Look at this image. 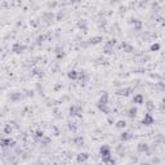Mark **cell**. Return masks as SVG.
I'll list each match as a JSON object with an SVG mask.
<instances>
[{"label":"cell","mask_w":165,"mask_h":165,"mask_svg":"<svg viewBox=\"0 0 165 165\" xmlns=\"http://www.w3.org/2000/svg\"><path fill=\"white\" fill-rule=\"evenodd\" d=\"M99 155H101V157H102V161L105 162L106 160L111 157V148L107 146V144H103V146H101V148H99Z\"/></svg>","instance_id":"cell-1"},{"label":"cell","mask_w":165,"mask_h":165,"mask_svg":"<svg viewBox=\"0 0 165 165\" xmlns=\"http://www.w3.org/2000/svg\"><path fill=\"white\" fill-rule=\"evenodd\" d=\"M68 115L70 116H77V117H82L81 113V107L77 105H72L68 110Z\"/></svg>","instance_id":"cell-2"},{"label":"cell","mask_w":165,"mask_h":165,"mask_svg":"<svg viewBox=\"0 0 165 165\" xmlns=\"http://www.w3.org/2000/svg\"><path fill=\"white\" fill-rule=\"evenodd\" d=\"M103 41V36L98 35V36H93V38H90L89 40H87V43L84 44V46H88V45H97V44L102 43Z\"/></svg>","instance_id":"cell-3"},{"label":"cell","mask_w":165,"mask_h":165,"mask_svg":"<svg viewBox=\"0 0 165 165\" xmlns=\"http://www.w3.org/2000/svg\"><path fill=\"white\" fill-rule=\"evenodd\" d=\"M27 49V46L25 44H21V43H14L12 46V52L15 54H19V53H23V52Z\"/></svg>","instance_id":"cell-4"},{"label":"cell","mask_w":165,"mask_h":165,"mask_svg":"<svg viewBox=\"0 0 165 165\" xmlns=\"http://www.w3.org/2000/svg\"><path fill=\"white\" fill-rule=\"evenodd\" d=\"M130 93H133V88L131 87H125V88H121V89L116 90V94L121 95V97H128Z\"/></svg>","instance_id":"cell-5"},{"label":"cell","mask_w":165,"mask_h":165,"mask_svg":"<svg viewBox=\"0 0 165 165\" xmlns=\"http://www.w3.org/2000/svg\"><path fill=\"white\" fill-rule=\"evenodd\" d=\"M154 123H155V119H154V116H152L151 113H146L144 117L142 119V121H141V124H143V125H146V126L152 125Z\"/></svg>","instance_id":"cell-6"},{"label":"cell","mask_w":165,"mask_h":165,"mask_svg":"<svg viewBox=\"0 0 165 165\" xmlns=\"http://www.w3.org/2000/svg\"><path fill=\"white\" fill-rule=\"evenodd\" d=\"M137 151L139 154H147L150 151V146L147 143H144V142H141V143L137 144Z\"/></svg>","instance_id":"cell-7"},{"label":"cell","mask_w":165,"mask_h":165,"mask_svg":"<svg viewBox=\"0 0 165 165\" xmlns=\"http://www.w3.org/2000/svg\"><path fill=\"white\" fill-rule=\"evenodd\" d=\"M15 142L10 141L9 138H1L0 139V147H14Z\"/></svg>","instance_id":"cell-8"},{"label":"cell","mask_w":165,"mask_h":165,"mask_svg":"<svg viewBox=\"0 0 165 165\" xmlns=\"http://www.w3.org/2000/svg\"><path fill=\"white\" fill-rule=\"evenodd\" d=\"M131 138H133L131 131H123V133H120V135H119V139H120L121 142H128V141H130Z\"/></svg>","instance_id":"cell-9"},{"label":"cell","mask_w":165,"mask_h":165,"mask_svg":"<svg viewBox=\"0 0 165 165\" xmlns=\"http://www.w3.org/2000/svg\"><path fill=\"white\" fill-rule=\"evenodd\" d=\"M89 157H90V155L88 154V152H80V154L76 156V161L79 162V164H82V162H85Z\"/></svg>","instance_id":"cell-10"},{"label":"cell","mask_w":165,"mask_h":165,"mask_svg":"<svg viewBox=\"0 0 165 165\" xmlns=\"http://www.w3.org/2000/svg\"><path fill=\"white\" fill-rule=\"evenodd\" d=\"M108 105V93H103L102 95L99 97V99H98L97 102V106H107Z\"/></svg>","instance_id":"cell-11"},{"label":"cell","mask_w":165,"mask_h":165,"mask_svg":"<svg viewBox=\"0 0 165 165\" xmlns=\"http://www.w3.org/2000/svg\"><path fill=\"white\" fill-rule=\"evenodd\" d=\"M23 98V94H21V93L18 92H13L12 94L9 95V99L12 101V102H18V101H21Z\"/></svg>","instance_id":"cell-12"},{"label":"cell","mask_w":165,"mask_h":165,"mask_svg":"<svg viewBox=\"0 0 165 165\" xmlns=\"http://www.w3.org/2000/svg\"><path fill=\"white\" fill-rule=\"evenodd\" d=\"M133 103H135V105H143V103H144V97L141 94V93H138V94H135L133 97Z\"/></svg>","instance_id":"cell-13"},{"label":"cell","mask_w":165,"mask_h":165,"mask_svg":"<svg viewBox=\"0 0 165 165\" xmlns=\"http://www.w3.org/2000/svg\"><path fill=\"white\" fill-rule=\"evenodd\" d=\"M120 46L124 49V52H125V53H133V52H134L133 45H130V44H128V43H124V41H123V43L120 44Z\"/></svg>","instance_id":"cell-14"},{"label":"cell","mask_w":165,"mask_h":165,"mask_svg":"<svg viewBox=\"0 0 165 165\" xmlns=\"http://www.w3.org/2000/svg\"><path fill=\"white\" fill-rule=\"evenodd\" d=\"M130 22L134 25V30H137V31H141L142 30V26H143V23H142V21H139V19H137V18H131L130 19Z\"/></svg>","instance_id":"cell-15"},{"label":"cell","mask_w":165,"mask_h":165,"mask_svg":"<svg viewBox=\"0 0 165 165\" xmlns=\"http://www.w3.org/2000/svg\"><path fill=\"white\" fill-rule=\"evenodd\" d=\"M137 113H138V108H137L135 106H131V107L128 110V113H126V115H128V117L134 119L137 116Z\"/></svg>","instance_id":"cell-16"},{"label":"cell","mask_w":165,"mask_h":165,"mask_svg":"<svg viewBox=\"0 0 165 165\" xmlns=\"http://www.w3.org/2000/svg\"><path fill=\"white\" fill-rule=\"evenodd\" d=\"M67 77H68L70 80H77V77H79V71H76V70H70V71L67 72Z\"/></svg>","instance_id":"cell-17"},{"label":"cell","mask_w":165,"mask_h":165,"mask_svg":"<svg viewBox=\"0 0 165 165\" xmlns=\"http://www.w3.org/2000/svg\"><path fill=\"white\" fill-rule=\"evenodd\" d=\"M77 79H79L81 82H87L88 79H89V76H88L87 71H79V77H77Z\"/></svg>","instance_id":"cell-18"},{"label":"cell","mask_w":165,"mask_h":165,"mask_svg":"<svg viewBox=\"0 0 165 165\" xmlns=\"http://www.w3.org/2000/svg\"><path fill=\"white\" fill-rule=\"evenodd\" d=\"M44 135H45V134H44V131H43V130H36V131H35V134H34V141L38 142V143H39V142H40V139L43 138Z\"/></svg>","instance_id":"cell-19"},{"label":"cell","mask_w":165,"mask_h":165,"mask_svg":"<svg viewBox=\"0 0 165 165\" xmlns=\"http://www.w3.org/2000/svg\"><path fill=\"white\" fill-rule=\"evenodd\" d=\"M144 106H146V110H147V113H150L152 110H155V103L152 102V101H147L146 103H144Z\"/></svg>","instance_id":"cell-20"},{"label":"cell","mask_w":165,"mask_h":165,"mask_svg":"<svg viewBox=\"0 0 165 165\" xmlns=\"http://www.w3.org/2000/svg\"><path fill=\"white\" fill-rule=\"evenodd\" d=\"M77 27H79V28H81V30H84V31H87V30H88L87 21H85V19H80L79 22H77Z\"/></svg>","instance_id":"cell-21"},{"label":"cell","mask_w":165,"mask_h":165,"mask_svg":"<svg viewBox=\"0 0 165 165\" xmlns=\"http://www.w3.org/2000/svg\"><path fill=\"white\" fill-rule=\"evenodd\" d=\"M97 108L101 111V112L106 113V115H108V113L111 112V110L108 108V105H107V106H97Z\"/></svg>","instance_id":"cell-22"},{"label":"cell","mask_w":165,"mask_h":165,"mask_svg":"<svg viewBox=\"0 0 165 165\" xmlns=\"http://www.w3.org/2000/svg\"><path fill=\"white\" fill-rule=\"evenodd\" d=\"M50 142H52V139H50V138H49V137L44 135V137H43V138H41V139H40V142H39V143H40V144H43V146H48V144H49V143H50Z\"/></svg>","instance_id":"cell-23"},{"label":"cell","mask_w":165,"mask_h":165,"mask_svg":"<svg viewBox=\"0 0 165 165\" xmlns=\"http://www.w3.org/2000/svg\"><path fill=\"white\" fill-rule=\"evenodd\" d=\"M115 126L117 129H124L126 126V121L125 120H117V121H116V124H115Z\"/></svg>","instance_id":"cell-24"},{"label":"cell","mask_w":165,"mask_h":165,"mask_svg":"<svg viewBox=\"0 0 165 165\" xmlns=\"http://www.w3.org/2000/svg\"><path fill=\"white\" fill-rule=\"evenodd\" d=\"M116 43H117V40H116L115 38H113V39H110V40H108L107 43H106L105 46H107V48H112V49H113V46L116 45Z\"/></svg>","instance_id":"cell-25"},{"label":"cell","mask_w":165,"mask_h":165,"mask_svg":"<svg viewBox=\"0 0 165 165\" xmlns=\"http://www.w3.org/2000/svg\"><path fill=\"white\" fill-rule=\"evenodd\" d=\"M46 40V35H39L38 38H36V44H38V45H41V44L44 43V41Z\"/></svg>","instance_id":"cell-26"},{"label":"cell","mask_w":165,"mask_h":165,"mask_svg":"<svg viewBox=\"0 0 165 165\" xmlns=\"http://www.w3.org/2000/svg\"><path fill=\"white\" fill-rule=\"evenodd\" d=\"M74 143L76 144V146H82L84 144V139H82V137H75L74 138Z\"/></svg>","instance_id":"cell-27"},{"label":"cell","mask_w":165,"mask_h":165,"mask_svg":"<svg viewBox=\"0 0 165 165\" xmlns=\"http://www.w3.org/2000/svg\"><path fill=\"white\" fill-rule=\"evenodd\" d=\"M13 131V126L10 125V124H7V125L4 126V133L5 134H12Z\"/></svg>","instance_id":"cell-28"},{"label":"cell","mask_w":165,"mask_h":165,"mask_svg":"<svg viewBox=\"0 0 165 165\" xmlns=\"http://www.w3.org/2000/svg\"><path fill=\"white\" fill-rule=\"evenodd\" d=\"M160 49V44L159 43H154L151 46H150V50L151 52H157Z\"/></svg>","instance_id":"cell-29"},{"label":"cell","mask_w":165,"mask_h":165,"mask_svg":"<svg viewBox=\"0 0 165 165\" xmlns=\"http://www.w3.org/2000/svg\"><path fill=\"white\" fill-rule=\"evenodd\" d=\"M105 164H106V165H116V160L112 159V157H110V159H107V160L105 161Z\"/></svg>","instance_id":"cell-30"},{"label":"cell","mask_w":165,"mask_h":165,"mask_svg":"<svg viewBox=\"0 0 165 165\" xmlns=\"http://www.w3.org/2000/svg\"><path fill=\"white\" fill-rule=\"evenodd\" d=\"M113 49L112 48H107V46H105V49H103V53L107 54V56H110V54H112Z\"/></svg>","instance_id":"cell-31"},{"label":"cell","mask_w":165,"mask_h":165,"mask_svg":"<svg viewBox=\"0 0 165 165\" xmlns=\"http://www.w3.org/2000/svg\"><path fill=\"white\" fill-rule=\"evenodd\" d=\"M68 129L71 131H74V133H76V130H77L76 125H75V124H71V123H68Z\"/></svg>","instance_id":"cell-32"},{"label":"cell","mask_w":165,"mask_h":165,"mask_svg":"<svg viewBox=\"0 0 165 165\" xmlns=\"http://www.w3.org/2000/svg\"><path fill=\"white\" fill-rule=\"evenodd\" d=\"M32 75H41L40 74V70H39V68H34L32 70Z\"/></svg>","instance_id":"cell-33"},{"label":"cell","mask_w":165,"mask_h":165,"mask_svg":"<svg viewBox=\"0 0 165 165\" xmlns=\"http://www.w3.org/2000/svg\"><path fill=\"white\" fill-rule=\"evenodd\" d=\"M61 18H63V13H58V14H57V19H61Z\"/></svg>","instance_id":"cell-34"},{"label":"cell","mask_w":165,"mask_h":165,"mask_svg":"<svg viewBox=\"0 0 165 165\" xmlns=\"http://www.w3.org/2000/svg\"><path fill=\"white\" fill-rule=\"evenodd\" d=\"M139 165H151V164H150V162H141Z\"/></svg>","instance_id":"cell-35"},{"label":"cell","mask_w":165,"mask_h":165,"mask_svg":"<svg viewBox=\"0 0 165 165\" xmlns=\"http://www.w3.org/2000/svg\"><path fill=\"white\" fill-rule=\"evenodd\" d=\"M39 165H44V164H39Z\"/></svg>","instance_id":"cell-36"}]
</instances>
